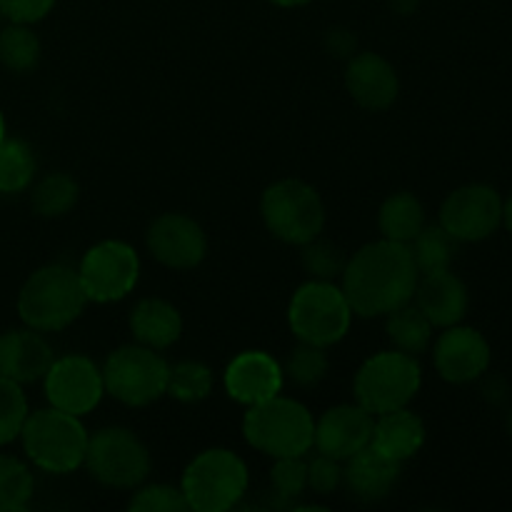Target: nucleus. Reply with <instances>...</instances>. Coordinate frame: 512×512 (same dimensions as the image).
<instances>
[{
	"mask_svg": "<svg viewBox=\"0 0 512 512\" xmlns=\"http://www.w3.org/2000/svg\"><path fill=\"white\" fill-rule=\"evenodd\" d=\"M418 278L408 245L383 238L350 255L340 275V288L355 315L385 318L413 300Z\"/></svg>",
	"mask_w": 512,
	"mask_h": 512,
	"instance_id": "1",
	"label": "nucleus"
},
{
	"mask_svg": "<svg viewBox=\"0 0 512 512\" xmlns=\"http://www.w3.org/2000/svg\"><path fill=\"white\" fill-rule=\"evenodd\" d=\"M88 298L80 285L78 270L70 265H43L25 280L18 293V313L28 328L58 333L83 315Z\"/></svg>",
	"mask_w": 512,
	"mask_h": 512,
	"instance_id": "2",
	"label": "nucleus"
},
{
	"mask_svg": "<svg viewBox=\"0 0 512 512\" xmlns=\"http://www.w3.org/2000/svg\"><path fill=\"white\" fill-rule=\"evenodd\" d=\"M243 435L250 448L273 460L308 455L315 440V418L303 403L278 393L250 405L243 418Z\"/></svg>",
	"mask_w": 512,
	"mask_h": 512,
	"instance_id": "3",
	"label": "nucleus"
},
{
	"mask_svg": "<svg viewBox=\"0 0 512 512\" xmlns=\"http://www.w3.org/2000/svg\"><path fill=\"white\" fill-rule=\"evenodd\" d=\"M88 438V430L78 415L63 413L53 405L30 413L20 430L23 450L30 463L55 475L73 473L83 465Z\"/></svg>",
	"mask_w": 512,
	"mask_h": 512,
	"instance_id": "4",
	"label": "nucleus"
},
{
	"mask_svg": "<svg viewBox=\"0 0 512 512\" xmlns=\"http://www.w3.org/2000/svg\"><path fill=\"white\" fill-rule=\"evenodd\" d=\"M353 308L335 280H313L300 285L288 305V325L300 343L333 348L348 335Z\"/></svg>",
	"mask_w": 512,
	"mask_h": 512,
	"instance_id": "5",
	"label": "nucleus"
},
{
	"mask_svg": "<svg viewBox=\"0 0 512 512\" xmlns=\"http://www.w3.org/2000/svg\"><path fill=\"white\" fill-rule=\"evenodd\" d=\"M248 465L228 448H210L195 455L180 478L188 508L195 512H225L248 493Z\"/></svg>",
	"mask_w": 512,
	"mask_h": 512,
	"instance_id": "6",
	"label": "nucleus"
},
{
	"mask_svg": "<svg viewBox=\"0 0 512 512\" xmlns=\"http://www.w3.org/2000/svg\"><path fill=\"white\" fill-rule=\"evenodd\" d=\"M260 215L273 238L285 245H298L323 235L325 203L318 190L298 178L270 183L260 198Z\"/></svg>",
	"mask_w": 512,
	"mask_h": 512,
	"instance_id": "7",
	"label": "nucleus"
},
{
	"mask_svg": "<svg viewBox=\"0 0 512 512\" xmlns=\"http://www.w3.org/2000/svg\"><path fill=\"white\" fill-rule=\"evenodd\" d=\"M423 385V370L415 355L400 350L375 353L360 365L353 380L355 403L368 413L380 415L390 410L408 408Z\"/></svg>",
	"mask_w": 512,
	"mask_h": 512,
	"instance_id": "8",
	"label": "nucleus"
},
{
	"mask_svg": "<svg viewBox=\"0 0 512 512\" xmlns=\"http://www.w3.org/2000/svg\"><path fill=\"white\" fill-rule=\"evenodd\" d=\"M105 393L128 408L153 405L168 393L170 365L160 350L133 343L113 350L103 363Z\"/></svg>",
	"mask_w": 512,
	"mask_h": 512,
	"instance_id": "9",
	"label": "nucleus"
},
{
	"mask_svg": "<svg viewBox=\"0 0 512 512\" xmlns=\"http://www.w3.org/2000/svg\"><path fill=\"white\" fill-rule=\"evenodd\" d=\"M83 465L105 488L135 490L150 475V453L128 428H103L88 438Z\"/></svg>",
	"mask_w": 512,
	"mask_h": 512,
	"instance_id": "10",
	"label": "nucleus"
},
{
	"mask_svg": "<svg viewBox=\"0 0 512 512\" xmlns=\"http://www.w3.org/2000/svg\"><path fill=\"white\" fill-rule=\"evenodd\" d=\"M88 303H115L133 293L140 278V258L123 240H100L85 250L78 268Z\"/></svg>",
	"mask_w": 512,
	"mask_h": 512,
	"instance_id": "11",
	"label": "nucleus"
},
{
	"mask_svg": "<svg viewBox=\"0 0 512 512\" xmlns=\"http://www.w3.org/2000/svg\"><path fill=\"white\" fill-rule=\"evenodd\" d=\"M503 203L505 200L493 185H460L440 205L438 223L458 243H480L498 233L503 225Z\"/></svg>",
	"mask_w": 512,
	"mask_h": 512,
	"instance_id": "12",
	"label": "nucleus"
},
{
	"mask_svg": "<svg viewBox=\"0 0 512 512\" xmlns=\"http://www.w3.org/2000/svg\"><path fill=\"white\" fill-rule=\"evenodd\" d=\"M45 398L53 408L70 415H88L105 395L103 370L88 355H63L50 363L43 378Z\"/></svg>",
	"mask_w": 512,
	"mask_h": 512,
	"instance_id": "13",
	"label": "nucleus"
},
{
	"mask_svg": "<svg viewBox=\"0 0 512 512\" xmlns=\"http://www.w3.org/2000/svg\"><path fill=\"white\" fill-rule=\"evenodd\" d=\"M148 253L170 270H193L208 255V235L203 225L185 213H163L145 233Z\"/></svg>",
	"mask_w": 512,
	"mask_h": 512,
	"instance_id": "14",
	"label": "nucleus"
},
{
	"mask_svg": "<svg viewBox=\"0 0 512 512\" xmlns=\"http://www.w3.org/2000/svg\"><path fill=\"white\" fill-rule=\"evenodd\" d=\"M490 343L480 330L468 325L443 328L433 345V363L440 378L453 385H468L483 378L490 368Z\"/></svg>",
	"mask_w": 512,
	"mask_h": 512,
	"instance_id": "15",
	"label": "nucleus"
},
{
	"mask_svg": "<svg viewBox=\"0 0 512 512\" xmlns=\"http://www.w3.org/2000/svg\"><path fill=\"white\" fill-rule=\"evenodd\" d=\"M373 423L375 415L368 413L363 405H335L315 420L313 448L345 463L355 453L368 448L373 440Z\"/></svg>",
	"mask_w": 512,
	"mask_h": 512,
	"instance_id": "16",
	"label": "nucleus"
},
{
	"mask_svg": "<svg viewBox=\"0 0 512 512\" xmlns=\"http://www.w3.org/2000/svg\"><path fill=\"white\" fill-rule=\"evenodd\" d=\"M223 385L225 393L235 403L250 408V405L275 398L283 390V365L265 350H245L228 363L223 373Z\"/></svg>",
	"mask_w": 512,
	"mask_h": 512,
	"instance_id": "17",
	"label": "nucleus"
},
{
	"mask_svg": "<svg viewBox=\"0 0 512 512\" xmlns=\"http://www.w3.org/2000/svg\"><path fill=\"white\" fill-rule=\"evenodd\" d=\"M345 88L365 110H388L400 95L398 70L380 53H355L345 65Z\"/></svg>",
	"mask_w": 512,
	"mask_h": 512,
	"instance_id": "18",
	"label": "nucleus"
},
{
	"mask_svg": "<svg viewBox=\"0 0 512 512\" xmlns=\"http://www.w3.org/2000/svg\"><path fill=\"white\" fill-rule=\"evenodd\" d=\"M413 303L420 313L433 323V328H450V325L463 323L468 313L470 295L463 280L453 270H438V273H425L415 285Z\"/></svg>",
	"mask_w": 512,
	"mask_h": 512,
	"instance_id": "19",
	"label": "nucleus"
},
{
	"mask_svg": "<svg viewBox=\"0 0 512 512\" xmlns=\"http://www.w3.org/2000/svg\"><path fill=\"white\" fill-rule=\"evenodd\" d=\"M53 360V348L40 330L25 325L23 330H8L0 335V375L15 383L25 385L43 380Z\"/></svg>",
	"mask_w": 512,
	"mask_h": 512,
	"instance_id": "20",
	"label": "nucleus"
},
{
	"mask_svg": "<svg viewBox=\"0 0 512 512\" xmlns=\"http://www.w3.org/2000/svg\"><path fill=\"white\" fill-rule=\"evenodd\" d=\"M403 463L388 458L373 445L355 453L343 465V485L363 503H380L395 490Z\"/></svg>",
	"mask_w": 512,
	"mask_h": 512,
	"instance_id": "21",
	"label": "nucleus"
},
{
	"mask_svg": "<svg viewBox=\"0 0 512 512\" xmlns=\"http://www.w3.org/2000/svg\"><path fill=\"white\" fill-rule=\"evenodd\" d=\"M130 333L135 343L153 350H168L183 335V315L163 298H143L130 310Z\"/></svg>",
	"mask_w": 512,
	"mask_h": 512,
	"instance_id": "22",
	"label": "nucleus"
},
{
	"mask_svg": "<svg viewBox=\"0 0 512 512\" xmlns=\"http://www.w3.org/2000/svg\"><path fill=\"white\" fill-rule=\"evenodd\" d=\"M370 445L375 450H380L383 455H388V458L398 460V463L415 458L420 453V448L425 445L423 418L408 408L375 415L373 440H370Z\"/></svg>",
	"mask_w": 512,
	"mask_h": 512,
	"instance_id": "23",
	"label": "nucleus"
},
{
	"mask_svg": "<svg viewBox=\"0 0 512 512\" xmlns=\"http://www.w3.org/2000/svg\"><path fill=\"white\" fill-rule=\"evenodd\" d=\"M425 208L413 193L400 190L385 198L378 213V228L385 240L410 245L415 235L425 228Z\"/></svg>",
	"mask_w": 512,
	"mask_h": 512,
	"instance_id": "24",
	"label": "nucleus"
},
{
	"mask_svg": "<svg viewBox=\"0 0 512 512\" xmlns=\"http://www.w3.org/2000/svg\"><path fill=\"white\" fill-rule=\"evenodd\" d=\"M385 330H388V338L395 350L415 355V358L428 353L430 345H433V323L420 313L413 300L385 315Z\"/></svg>",
	"mask_w": 512,
	"mask_h": 512,
	"instance_id": "25",
	"label": "nucleus"
},
{
	"mask_svg": "<svg viewBox=\"0 0 512 512\" xmlns=\"http://www.w3.org/2000/svg\"><path fill=\"white\" fill-rule=\"evenodd\" d=\"M408 248L420 275L438 273V270H448L453 265L455 253H458V240L440 223L425 225Z\"/></svg>",
	"mask_w": 512,
	"mask_h": 512,
	"instance_id": "26",
	"label": "nucleus"
},
{
	"mask_svg": "<svg viewBox=\"0 0 512 512\" xmlns=\"http://www.w3.org/2000/svg\"><path fill=\"white\" fill-rule=\"evenodd\" d=\"M80 198V185L68 173H50L35 183L30 203L40 218H63L75 208Z\"/></svg>",
	"mask_w": 512,
	"mask_h": 512,
	"instance_id": "27",
	"label": "nucleus"
},
{
	"mask_svg": "<svg viewBox=\"0 0 512 512\" xmlns=\"http://www.w3.org/2000/svg\"><path fill=\"white\" fill-rule=\"evenodd\" d=\"M213 370L200 360H183V363L170 365L168 373V393L178 403L195 405L203 403L213 393Z\"/></svg>",
	"mask_w": 512,
	"mask_h": 512,
	"instance_id": "28",
	"label": "nucleus"
},
{
	"mask_svg": "<svg viewBox=\"0 0 512 512\" xmlns=\"http://www.w3.org/2000/svg\"><path fill=\"white\" fill-rule=\"evenodd\" d=\"M35 155L28 143L5 138L0 143V193H20L35 178Z\"/></svg>",
	"mask_w": 512,
	"mask_h": 512,
	"instance_id": "29",
	"label": "nucleus"
},
{
	"mask_svg": "<svg viewBox=\"0 0 512 512\" xmlns=\"http://www.w3.org/2000/svg\"><path fill=\"white\" fill-rule=\"evenodd\" d=\"M40 60V38L30 25L10 23L0 30V63L13 73H28Z\"/></svg>",
	"mask_w": 512,
	"mask_h": 512,
	"instance_id": "30",
	"label": "nucleus"
},
{
	"mask_svg": "<svg viewBox=\"0 0 512 512\" xmlns=\"http://www.w3.org/2000/svg\"><path fill=\"white\" fill-rule=\"evenodd\" d=\"M35 490L33 473L23 460L0 455V510H23Z\"/></svg>",
	"mask_w": 512,
	"mask_h": 512,
	"instance_id": "31",
	"label": "nucleus"
},
{
	"mask_svg": "<svg viewBox=\"0 0 512 512\" xmlns=\"http://www.w3.org/2000/svg\"><path fill=\"white\" fill-rule=\"evenodd\" d=\"M330 370V360L325 355V348H315V345L300 343L298 348L290 350L288 360L283 365L285 378L298 388H315L325 380Z\"/></svg>",
	"mask_w": 512,
	"mask_h": 512,
	"instance_id": "32",
	"label": "nucleus"
},
{
	"mask_svg": "<svg viewBox=\"0 0 512 512\" xmlns=\"http://www.w3.org/2000/svg\"><path fill=\"white\" fill-rule=\"evenodd\" d=\"M28 415V398H25L20 383L0 375V445H8L20 438V430H23Z\"/></svg>",
	"mask_w": 512,
	"mask_h": 512,
	"instance_id": "33",
	"label": "nucleus"
},
{
	"mask_svg": "<svg viewBox=\"0 0 512 512\" xmlns=\"http://www.w3.org/2000/svg\"><path fill=\"white\" fill-rule=\"evenodd\" d=\"M345 265H348L345 250L320 235L303 245V268L313 280H340Z\"/></svg>",
	"mask_w": 512,
	"mask_h": 512,
	"instance_id": "34",
	"label": "nucleus"
},
{
	"mask_svg": "<svg viewBox=\"0 0 512 512\" xmlns=\"http://www.w3.org/2000/svg\"><path fill=\"white\" fill-rule=\"evenodd\" d=\"M270 490L278 498V503H293L308 490V463L305 455L295 458H275L270 470Z\"/></svg>",
	"mask_w": 512,
	"mask_h": 512,
	"instance_id": "35",
	"label": "nucleus"
},
{
	"mask_svg": "<svg viewBox=\"0 0 512 512\" xmlns=\"http://www.w3.org/2000/svg\"><path fill=\"white\" fill-rule=\"evenodd\" d=\"M128 508L133 512H183L190 510L180 485L155 483V485H138L130 498Z\"/></svg>",
	"mask_w": 512,
	"mask_h": 512,
	"instance_id": "36",
	"label": "nucleus"
},
{
	"mask_svg": "<svg viewBox=\"0 0 512 512\" xmlns=\"http://www.w3.org/2000/svg\"><path fill=\"white\" fill-rule=\"evenodd\" d=\"M343 485V463L318 453L308 463V490L315 495H333Z\"/></svg>",
	"mask_w": 512,
	"mask_h": 512,
	"instance_id": "37",
	"label": "nucleus"
},
{
	"mask_svg": "<svg viewBox=\"0 0 512 512\" xmlns=\"http://www.w3.org/2000/svg\"><path fill=\"white\" fill-rule=\"evenodd\" d=\"M58 0H0V13L8 23H40Z\"/></svg>",
	"mask_w": 512,
	"mask_h": 512,
	"instance_id": "38",
	"label": "nucleus"
},
{
	"mask_svg": "<svg viewBox=\"0 0 512 512\" xmlns=\"http://www.w3.org/2000/svg\"><path fill=\"white\" fill-rule=\"evenodd\" d=\"M355 38L350 30L345 28H333L328 33V38H325V48H328V53L333 55V58H353L355 55Z\"/></svg>",
	"mask_w": 512,
	"mask_h": 512,
	"instance_id": "39",
	"label": "nucleus"
},
{
	"mask_svg": "<svg viewBox=\"0 0 512 512\" xmlns=\"http://www.w3.org/2000/svg\"><path fill=\"white\" fill-rule=\"evenodd\" d=\"M390 8L400 15H410L418 8V0H390Z\"/></svg>",
	"mask_w": 512,
	"mask_h": 512,
	"instance_id": "40",
	"label": "nucleus"
},
{
	"mask_svg": "<svg viewBox=\"0 0 512 512\" xmlns=\"http://www.w3.org/2000/svg\"><path fill=\"white\" fill-rule=\"evenodd\" d=\"M503 225L508 228V233L512 235V193H510V198L503 203Z\"/></svg>",
	"mask_w": 512,
	"mask_h": 512,
	"instance_id": "41",
	"label": "nucleus"
},
{
	"mask_svg": "<svg viewBox=\"0 0 512 512\" xmlns=\"http://www.w3.org/2000/svg\"><path fill=\"white\" fill-rule=\"evenodd\" d=\"M268 3L278 5V8H303V5L313 3V0H268Z\"/></svg>",
	"mask_w": 512,
	"mask_h": 512,
	"instance_id": "42",
	"label": "nucleus"
},
{
	"mask_svg": "<svg viewBox=\"0 0 512 512\" xmlns=\"http://www.w3.org/2000/svg\"><path fill=\"white\" fill-rule=\"evenodd\" d=\"M5 140V120H3V113H0V143Z\"/></svg>",
	"mask_w": 512,
	"mask_h": 512,
	"instance_id": "43",
	"label": "nucleus"
},
{
	"mask_svg": "<svg viewBox=\"0 0 512 512\" xmlns=\"http://www.w3.org/2000/svg\"><path fill=\"white\" fill-rule=\"evenodd\" d=\"M508 430H510V435H512V410L508 413Z\"/></svg>",
	"mask_w": 512,
	"mask_h": 512,
	"instance_id": "44",
	"label": "nucleus"
}]
</instances>
